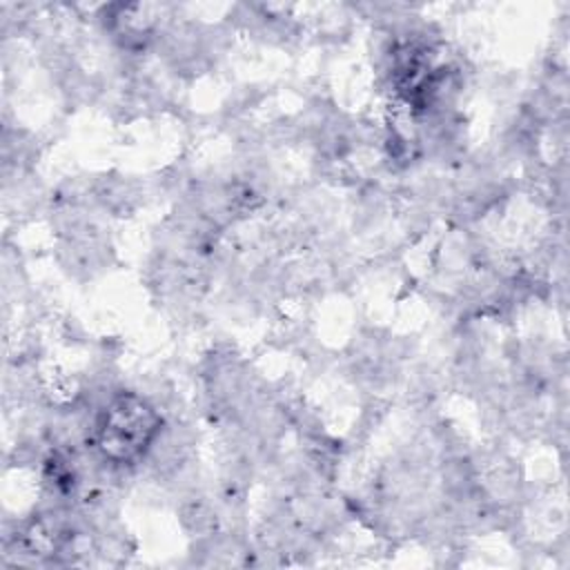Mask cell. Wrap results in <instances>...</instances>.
<instances>
[{
  "instance_id": "obj_1",
  "label": "cell",
  "mask_w": 570,
  "mask_h": 570,
  "mask_svg": "<svg viewBox=\"0 0 570 570\" xmlns=\"http://www.w3.org/2000/svg\"><path fill=\"white\" fill-rule=\"evenodd\" d=\"M163 430L154 403L136 392H118L94 423V448L114 465H134L145 459Z\"/></svg>"
}]
</instances>
